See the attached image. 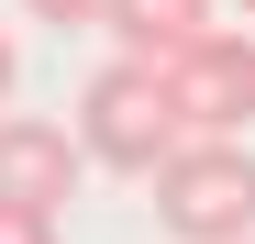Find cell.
I'll list each match as a JSON object with an SVG mask.
<instances>
[{
  "label": "cell",
  "mask_w": 255,
  "mask_h": 244,
  "mask_svg": "<svg viewBox=\"0 0 255 244\" xmlns=\"http://www.w3.org/2000/svg\"><path fill=\"white\" fill-rule=\"evenodd\" d=\"M78 144H89V167H122V178H155L166 155L189 144L178 122V89H166L155 56H111L89 89H78Z\"/></svg>",
  "instance_id": "6da1fadb"
},
{
  "label": "cell",
  "mask_w": 255,
  "mask_h": 244,
  "mask_svg": "<svg viewBox=\"0 0 255 244\" xmlns=\"http://www.w3.org/2000/svg\"><path fill=\"white\" fill-rule=\"evenodd\" d=\"M155 222L178 244H244L255 233V155L244 133H189L155 167Z\"/></svg>",
  "instance_id": "7a4b0ae2"
},
{
  "label": "cell",
  "mask_w": 255,
  "mask_h": 244,
  "mask_svg": "<svg viewBox=\"0 0 255 244\" xmlns=\"http://www.w3.org/2000/svg\"><path fill=\"white\" fill-rule=\"evenodd\" d=\"M166 89H178L189 133H244V122H255V45L211 22L189 56H166Z\"/></svg>",
  "instance_id": "3957f363"
},
{
  "label": "cell",
  "mask_w": 255,
  "mask_h": 244,
  "mask_svg": "<svg viewBox=\"0 0 255 244\" xmlns=\"http://www.w3.org/2000/svg\"><path fill=\"white\" fill-rule=\"evenodd\" d=\"M78 167H89L78 133H56V122H33V111H0V200L67 211V200H78Z\"/></svg>",
  "instance_id": "277c9868"
},
{
  "label": "cell",
  "mask_w": 255,
  "mask_h": 244,
  "mask_svg": "<svg viewBox=\"0 0 255 244\" xmlns=\"http://www.w3.org/2000/svg\"><path fill=\"white\" fill-rule=\"evenodd\" d=\"M100 33H111L122 56H155V67H166V56H189L200 33H211V0H111Z\"/></svg>",
  "instance_id": "5b68a950"
},
{
  "label": "cell",
  "mask_w": 255,
  "mask_h": 244,
  "mask_svg": "<svg viewBox=\"0 0 255 244\" xmlns=\"http://www.w3.org/2000/svg\"><path fill=\"white\" fill-rule=\"evenodd\" d=\"M0 244H56V211H33V200H0Z\"/></svg>",
  "instance_id": "8992f818"
},
{
  "label": "cell",
  "mask_w": 255,
  "mask_h": 244,
  "mask_svg": "<svg viewBox=\"0 0 255 244\" xmlns=\"http://www.w3.org/2000/svg\"><path fill=\"white\" fill-rule=\"evenodd\" d=\"M33 22H56V33H89V22H111V0H33Z\"/></svg>",
  "instance_id": "52a82bcc"
},
{
  "label": "cell",
  "mask_w": 255,
  "mask_h": 244,
  "mask_svg": "<svg viewBox=\"0 0 255 244\" xmlns=\"http://www.w3.org/2000/svg\"><path fill=\"white\" fill-rule=\"evenodd\" d=\"M0 100H11V33H0Z\"/></svg>",
  "instance_id": "ba28073f"
},
{
  "label": "cell",
  "mask_w": 255,
  "mask_h": 244,
  "mask_svg": "<svg viewBox=\"0 0 255 244\" xmlns=\"http://www.w3.org/2000/svg\"><path fill=\"white\" fill-rule=\"evenodd\" d=\"M233 11H255V0H233Z\"/></svg>",
  "instance_id": "9c48e42d"
},
{
  "label": "cell",
  "mask_w": 255,
  "mask_h": 244,
  "mask_svg": "<svg viewBox=\"0 0 255 244\" xmlns=\"http://www.w3.org/2000/svg\"><path fill=\"white\" fill-rule=\"evenodd\" d=\"M244 244H255V233H244Z\"/></svg>",
  "instance_id": "30bf717a"
}]
</instances>
